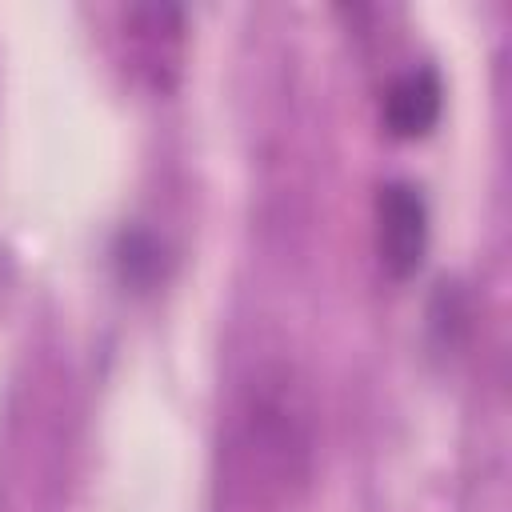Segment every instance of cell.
Returning a JSON list of instances; mask_svg holds the SVG:
<instances>
[{
	"mask_svg": "<svg viewBox=\"0 0 512 512\" xmlns=\"http://www.w3.org/2000/svg\"><path fill=\"white\" fill-rule=\"evenodd\" d=\"M156 252H160V248H156V240H152L148 232H124V236H120V248H116V264H120L124 280H132V284L152 280L156 268H160Z\"/></svg>",
	"mask_w": 512,
	"mask_h": 512,
	"instance_id": "3957f363",
	"label": "cell"
},
{
	"mask_svg": "<svg viewBox=\"0 0 512 512\" xmlns=\"http://www.w3.org/2000/svg\"><path fill=\"white\" fill-rule=\"evenodd\" d=\"M376 248L380 264L404 280L424 264L428 252V204L416 184L388 180L376 196Z\"/></svg>",
	"mask_w": 512,
	"mask_h": 512,
	"instance_id": "6da1fadb",
	"label": "cell"
},
{
	"mask_svg": "<svg viewBox=\"0 0 512 512\" xmlns=\"http://www.w3.org/2000/svg\"><path fill=\"white\" fill-rule=\"evenodd\" d=\"M440 104H444L440 76L432 68H408L384 92V124L392 136H404V140L424 136L436 124Z\"/></svg>",
	"mask_w": 512,
	"mask_h": 512,
	"instance_id": "7a4b0ae2",
	"label": "cell"
}]
</instances>
